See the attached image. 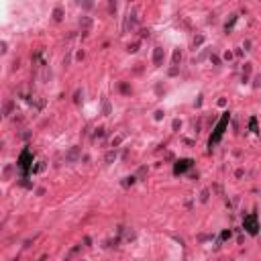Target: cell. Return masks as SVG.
<instances>
[{"label": "cell", "mask_w": 261, "mask_h": 261, "mask_svg": "<svg viewBox=\"0 0 261 261\" xmlns=\"http://www.w3.org/2000/svg\"><path fill=\"white\" fill-rule=\"evenodd\" d=\"M226 122H228V112H226L225 116L218 121V124H216V129H214V135L210 137V147L212 145H216L218 141H220V137H222V133H225V127H226Z\"/></svg>", "instance_id": "obj_1"}, {"label": "cell", "mask_w": 261, "mask_h": 261, "mask_svg": "<svg viewBox=\"0 0 261 261\" xmlns=\"http://www.w3.org/2000/svg\"><path fill=\"white\" fill-rule=\"evenodd\" d=\"M245 228H247V233L249 235H257V230H259V222H257V216L255 214H249V216H245Z\"/></svg>", "instance_id": "obj_2"}, {"label": "cell", "mask_w": 261, "mask_h": 261, "mask_svg": "<svg viewBox=\"0 0 261 261\" xmlns=\"http://www.w3.org/2000/svg\"><path fill=\"white\" fill-rule=\"evenodd\" d=\"M31 159H33V157H31V151H29V149H25V151L20 153V157H18V167H20L23 172H27V169H29V165H31Z\"/></svg>", "instance_id": "obj_3"}, {"label": "cell", "mask_w": 261, "mask_h": 261, "mask_svg": "<svg viewBox=\"0 0 261 261\" xmlns=\"http://www.w3.org/2000/svg\"><path fill=\"white\" fill-rule=\"evenodd\" d=\"M80 157H82V151H80V147H71L70 151L65 153V161H68V163H76V161H78Z\"/></svg>", "instance_id": "obj_4"}, {"label": "cell", "mask_w": 261, "mask_h": 261, "mask_svg": "<svg viewBox=\"0 0 261 261\" xmlns=\"http://www.w3.org/2000/svg\"><path fill=\"white\" fill-rule=\"evenodd\" d=\"M192 167V159H182V161H177V163H175V174H184V172H186V169H190Z\"/></svg>", "instance_id": "obj_5"}, {"label": "cell", "mask_w": 261, "mask_h": 261, "mask_svg": "<svg viewBox=\"0 0 261 261\" xmlns=\"http://www.w3.org/2000/svg\"><path fill=\"white\" fill-rule=\"evenodd\" d=\"M163 57H165L163 49H161V47H155V51H153V63H155V65H161V63H163Z\"/></svg>", "instance_id": "obj_6"}, {"label": "cell", "mask_w": 261, "mask_h": 261, "mask_svg": "<svg viewBox=\"0 0 261 261\" xmlns=\"http://www.w3.org/2000/svg\"><path fill=\"white\" fill-rule=\"evenodd\" d=\"M127 27H131V29H135L137 27V15L133 12V15H129V23H127Z\"/></svg>", "instance_id": "obj_7"}, {"label": "cell", "mask_w": 261, "mask_h": 261, "mask_svg": "<svg viewBox=\"0 0 261 261\" xmlns=\"http://www.w3.org/2000/svg\"><path fill=\"white\" fill-rule=\"evenodd\" d=\"M80 25H82L84 29H88V27L92 25V20H90V18H88V17H84V18H82V20H80Z\"/></svg>", "instance_id": "obj_8"}, {"label": "cell", "mask_w": 261, "mask_h": 261, "mask_svg": "<svg viewBox=\"0 0 261 261\" xmlns=\"http://www.w3.org/2000/svg\"><path fill=\"white\" fill-rule=\"evenodd\" d=\"M114 157H116V151H108V153H106V163H110Z\"/></svg>", "instance_id": "obj_9"}, {"label": "cell", "mask_w": 261, "mask_h": 261, "mask_svg": "<svg viewBox=\"0 0 261 261\" xmlns=\"http://www.w3.org/2000/svg\"><path fill=\"white\" fill-rule=\"evenodd\" d=\"M249 127H251V131H257V121H255V119H251Z\"/></svg>", "instance_id": "obj_10"}, {"label": "cell", "mask_w": 261, "mask_h": 261, "mask_svg": "<svg viewBox=\"0 0 261 261\" xmlns=\"http://www.w3.org/2000/svg\"><path fill=\"white\" fill-rule=\"evenodd\" d=\"M182 59V55H180V51H174V63H177Z\"/></svg>", "instance_id": "obj_11"}, {"label": "cell", "mask_w": 261, "mask_h": 261, "mask_svg": "<svg viewBox=\"0 0 261 261\" xmlns=\"http://www.w3.org/2000/svg\"><path fill=\"white\" fill-rule=\"evenodd\" d=\"M53 15H55V18L59 20V18H61V8H55V12H53Z\"/></svg>", "instance_id": "obj_12"}, {"label": "cell", "mask_w": 261, "mask_h": 261, "mask_svg": "<svg viewBox=\"0 0 261 261\" xmlns=\"http://www.w3.org/2000/svg\"><path fill=\"white\" fill-rule=\"evenodd\" d=\"M10 108H12V104H10V102H6V106H4V114H8V112H10Z\"/></svg>", "instance_id": "obj_13"}, {"label": "cell", "mask_w": 261, "mask_h": 261, "mask_svg": "<svg viewBox=\"0 0 261 261\" xmlns=\"http://www.w3.org/2000/svg\"><path fill=\"white\" fill-rule=\"evenodd\" d=\"M228 237H230V230H225V233L220 235V239H222V241H225V239H228Z\"/></svg>", "instance_id": "obj_14"}, {"label": "cell", "mask_w": 261, "mask_h": 261, "mask_svg": "<svg viewBox=\"0 0 261 261\" xmlns=\"http://www.w3.org/2000/svg\"><path fill=\"white\" fill-rule=\"evenodd\" d=\"M137 47H139V45H137V43H133V45H129V51H137Z\"/></svg>", "instance_id": "obj_15"}, {"label": "cell", "mask_w": 261, "mask_h": 261, "mask_svg": "<svg viewBox=\"0 0 261 261\" xmlns=\"http://www.w3.org/2000/svg\"><path fill=\"white\" fill-rule=\"evenodd\" d=\"M104 135V129H96V137H102Z\"/></svg>", "instance_id": "obj_16"}, {"label": "cell", "mask_w": 261, "mask_h": 261, "mask_svg": "<svg viewBox=\"0 0 261 261\" xmlns=\"http://www.w3.org/2000/svg\"><path fill=\"white\" fill-rule=\"evenodd\" d=\"M121 141H122V137H116V139L112 141V147H114V145H119V143H121Z\"/></svg>", "instance_id": "obj_17"}]
</instances>
